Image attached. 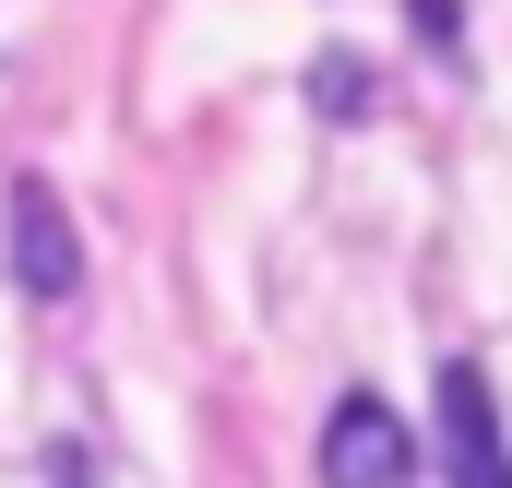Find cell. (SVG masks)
I'll list each match as a JSON object with an SVG mask.
<instances>
[{"label":"cell","instance_id":"3","mask_svg":"<svg viewBox=\"0 0 512 488\" xmlns=\"http://www.w3.org/2000/svg\"><path fill=\"white\" fill-rule=\"evenodd\" d=\"M322 488H417V441L382 393H346L322 429Z\"/></svg>","mask_w":512,"mask_h":488},{"label":"cell","instance_id":"4","mask_svg":"<svg viewBox=\"0 0 512 488\" xmlns=\"http://www.w3.org/2000/svg\"><path fill=\"white\" fill-rule=\"evenodd\" d=\"M310 96H322L334 120H370V108H382V84H370L358 60H322V72H310Z\"/></svg>","mask_w":512,"mask_h":488},{"label":"cell","instance_id":"1","mask_svg":"<svg viewBox=\"0 0 512 488\" xmlns=\"http://www.w3.org/2000/svg\"><path fill=\"white\" fill-rule=\"evenodd\" d=\"M12 286L36 298V310H60V298H84V239H72V215H60V191L48 179H12Z\"/></svg>","mask_w":512,"mask_h":488},{"label":"cell","instance_id":"2","mask_svg":"<svg viewBox=\"0 0 512 488\" xmlns=\"http://www.w3.org/2000/svg\"><path fill=\"white\" fill-rule=\"evenodd\" d=\"M441 477L453 488H512V429H501V393L489 369H441Z\"/></svg>","mask_w":512,"mask_h":488},{"label":"cell","instance_id":"5","mask_svg":"<svg viewBox=\"0 0 512 488\" xmlns=\"http://www.w3.org/2000/svg\"><path fill=\"white\" fill-rule=\"evenodd\" d=\"M405 12H417V48H429V60L465 48V12H453V0H405Z\"/></svg>","mask_w":512,"mask_h":488}]
</instances>
